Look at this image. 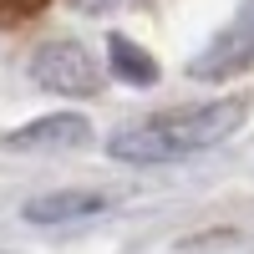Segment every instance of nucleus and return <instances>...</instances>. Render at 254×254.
<instances>
[{"label":"nucleus","mask_w":254,"mask_h":254,"mask_svg":"<svg viewBox=\"0 0 254 254\" xmlns=\"http://www.w3.org/2000/svg\"><path fill=\"white\" fill-rule=\"evenodd\" d=\"M249 102L244 97H219V102H198V107H173V112H158L147 122H132L107 142L117 163H132V168H158V163H178V158H193L219 147L224 137H234V127L244 122Z\"/></svg>","instance_id":"1"},{"label":"nucleus","mask_w":254,"mask_h":254,"mask_svg":"<svg viewBox=\"0 0 254 254\" xmlns=\"http://www.w3.org/2000/svg\"><path fill=\"white\" fill-rule=\"evenodd\" d=\"M31 81L41 92H61V97H97L102 92V71L81 41H41L31 56Z\"/></svg>","instance_id":"2"},{"label":"nucleus","mask_w":254,"mask_h":254,"mask_svg":"<svg viewBox=\"0 0 254 254\" xmlns=\"http://www.w3.org/2000/svg\"><path fill=\"white\" fill-rule=\"evenodd\" d=\"M249 66H254V0H239L234 20L188 61V76H198V81H229V76H239Z\"/></svg>","instance_id":"3"},{"label":"nucleus","mask_w":254,"mask_h":254,"mask_svg":"<svg viewBox=\"0 0 254 254\" xmlns=\"http://www.w3.org/2000/svg\"><path fill=\"white\" fill-rule=\"evenodd\" d=\"M92 132H87V117L76 112H56V117H36L31 127H15L5 137V147H81Z\"/></svg>","instance_id":"4"},{"label":"nucleus","mask_w":254,"mask_h":254,"mask_svg":"<svg viewBox=\"0 0 254 254\" xmlns=\"http://www.w3.org/2000/svg\"><path fill=\"white\" fill-rule=\"evenodd\" d=\"M107 208V198L92 188H61V193H41L26 203V224H71V219H92Z\"/></svg>","instance_id":"5"},{"label":"nucleus","mask_w":254,"mask_h":254,"mask_svg":"<svg viewBox=\"0 0 254 254\" xmlns=\"http://www.w3.org/2000/svg\"><path fill=\"white\" fill-rule=\"evenodd\" d=\"M107 61H112V71L122 81H132V87H153L158 81V61L147 56L137 41H127V36H107Z\"/></svg>","instance_id":"6"},{"label":"nucleus","mask_w":254,"mask_h":254,"mask_svg":"<svg viewBox=\"0 0 254 254\" xmlns=\"http://www.w3.org/2000/svg\"><path fill=\"white\" fill-rule=\"evenodd\" d=\"M71 10H81V15H107V10H117V5H127V0H66Z\"/></svg>","instance_id":"7"}]
</instances>
